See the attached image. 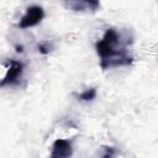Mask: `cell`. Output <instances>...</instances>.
I'll list each match as a JSON object with an SVG mask.
<instances>
[{"mask_svg":"<svg viewBox=\"0 0 158 158\" xmlns=\"http://www.w3.org/2000/svg\"><path fill=\"white\" fill-rule=\"evenodd\" d=\"M131 40L118 32L116 28H107L101 40L95 44L98 56L100 57V67L110 69L114 67L130 65L133 57L128 53V44Z\"/></svg>","mask_w":158,"mask_h":158,"instance_id":"cell-1","label":"cell"},{"mask_svg":"<svg viewBox=\"0 0 158 158\" xmlns=\"http://www.w3.org/2000/svg\"><path fill=\"white\" fill-rule=\"evenodd\" d=\"M43 17H44V10L42 9V6H38V5L28 6L26 9L25 15L20 19L19 27L20 28L33 27V26L38 25L43 20Z\"/></svg>","mask_w":158,"mask_h":158,"instance_id":"cell-2","label":"cell"},{"mask_svg":"<svg viewBox=\"0 0 158 158\" xmlns=\"http://www.w3.org/2000/svg\"><path fill=\"white\" fill-rule=\"evenodd\" d=\"M22 72H23V64L19 60L11 59L10 63H9V68L6 70V74L0 80V88L16 83L19 80V78L21 77Z\"/></svg>","mask_w":158,"mask_h":158,"instance_id":"cell-3","label":"cell"},{"mask_svg":"<svg viewBox=\"0 0 158 158\" xmlns=\"http://www.w3.org/2000/svg\"><path fill=\"white\" fill-rule=\"evenodd\" d=\"M72 153V142L64 138H58L52 144V152L49 158H70Z\"/></svg>","mask_w":158,"mask_h":158,"instance_id":"cell-4","label":"cell"},{"mask_svg":"<svg viewBox=\"0 0 158 158\" xmlns=\"http://www.w3.org/2000/svg\"><path fill=\"white\" fill-rule=\"evenodd\" d=\"M64 5L73 10V11H96L100 7V2L99 1H94V0H79V1H67L64 2Z\"/></svg>","mask_w":158,"mask_h":158,"instance_id":"cell-5","label":"cell"},{"mask_svg":"<svg viewBox=\"0 0 158 158\" xmlns=\"http://www.w3.org/2000/svg\"><path fill=\"white\" fill-rule=\"evenodd\" d=\"M95 96H96V89L89 88V89H85L81 94H79L78 99H80L83 101H91L93 99H95Z\"/></svg>","mask_w":158,"mask_h":158,"instance_id":"cell-6","label":"cell"},{"mask_svg":"<svg viewBox=\"0 0 158 158\" xmlns=\"http://www.w3.org/2000/svg\"><path fill=\"white\" fill-rule=\"evenodd\" d=\"M115 153H116V151L114 147H104V153H102L101 158H114Z\"/></svg>","mask_w":158,"mask_h":158,"instance_id":"cell-7","label":"cell"}]
</instances>
